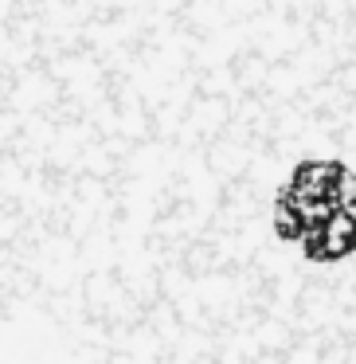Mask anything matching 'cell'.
Instances as JSON below:
<instances>
[{
    "instance_id": "cell-1",
    "label": "cell",
    "mask_w": 356,
    "mask_h": 364,
    "mask_svg": "<svg viewBox=\"0 0 356 364\" xmlns=\"http://www.w3.org/2000/svg\"><path fill=\"white\" fill-rule=\"evenodd\" d=\"M270 235L306 267L337 270L356 259V165L333 153L298 157L270 196Z\"/></svg>"
}]
</instances>
